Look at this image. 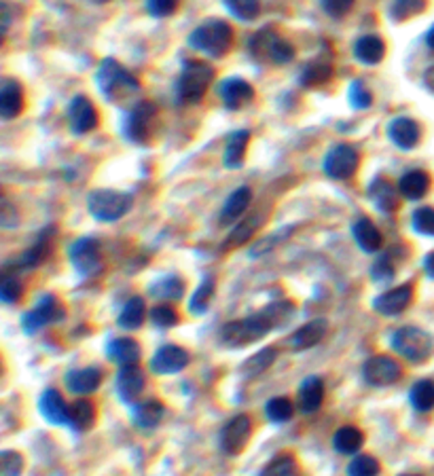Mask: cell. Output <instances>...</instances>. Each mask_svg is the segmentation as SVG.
I'll list each match as a JSON object with an SVG mask.
<instances>
[{"label":"cell","mask_w":434,"mask_h":476,"mask_svg":"<svg viewBox=\"0 0 434 476\" xmlns=\"http://www.w3.org/2000/svg\"><path fill=\"white\" fill-rule=\"evenodd\" d=\"M294 307L288 300H282V303H272L267 305L265 309L255 313V316L244 318V320H236L225 324L221 330V339L225 346L229 347H244L248 343H255L265 337L272 330L280 328L288 318L293 316Z\"/></svg>","instance_id":"1"},{"label":"cell","mask_w":434,"mask_h":476,"mask_svg":"<svg viewBox=\"0 0 434 476\" xmlns=\"http://www.w3.org/2000/svg\"><path fill=\"white\" fill-rule=\"evenodd\" d=\"M96 83L100 93L111 104H130L140 93V81L115 58H104L100 62Z\"/></svg>","instance_id":"2"},{"label":"cell","mask_w":434,"mask_h":476,"mask_svg":"<svg viewBox=\"0 0 434 476\" xmlns=\"http://www.w3.org/2000/svg\"><path fill=\"white\" fill-rule=\"evenodd\" d=\"M188 45L207 58L221 60L234 47V28L225 20H207L188 34Z\"/></svg>","instance_id":"3"},{"label":"cell","mask_w":434,"mask_h":476,"mask_svg":"<svg viewBox=\"0 0 434 476\" xmlns=\"http://www.w3.org/2000/svg\"><path fill=\"white\" fill-rule=\"evenodd\" d=\"M248 53H250V58H253L255 62H259V64L285 66L288 64V62L294 60L297 49H294L293 43L282 39V36L275 33L274 28L267 26L250 36Z\"/></svg>","instance_id":"4"},{"label":"cell","mask_w":434,"mask_h":476,"mask_svg":"<svg viewBox=\"0 0 434 476\" xmlns=\"http://www.w3.org/2000/svg\"><path fill=\"white\" fill-rule=\"evenodd\" d=\"M214 68L207 62L201 60H188L182 66L176 81V100L180 104H198L204 100L207 87L214 83Z\"/></svg>","instance_id":"5"},{"label":"cell","mask_w":434,"mask_h":476,"mask_svg":"<svg viewBox=\"0 0 434 476\" xmlns=\"http://www.w3.org/2000/svg\"><path fill=\"white\" fill-rule=\"evenodd\" d=\"M131 204L134 199L128 193L111 189H98L87 197V210L100 223H115L123 218L131 210Z\"/></svg>","instance_id":"6"},{"label":"cell","mask_w":434,"mask_h":476,"mask_svg":"<svg viewBox=\"0 0 434 476\" xmlns=\"http://www.w3.org/2000/svg\"><path fill=\"white\" fill-rule=\"evenodd\" d=\"M392 347L394 352L400 354L405 360L413 362V365H420V362H426L430 358L434 341L432 337L424 333L421 328L402 327L392 335Z\"/></svg>","instance_id":"7"},{"label":"cell","mask_w":434,"mask_h":476,"mask_svg":"<svg viewBox=\"0 0 434 476\" xmlns=\"http://www.w3.org/2000/svg\"><path fill=\"white\" fill-rule=\"evenodd\" d=\"M157 117V106L150 100H140L123 117V136L134 144H147L150 138V128Z\"/></svg>","instance_id":"8"},{"label":"cell","mask_w":434,"mask_h":476,"mask_svg":"<svg viewBox=\"0 0 434 476\" xmlns=\"http://www.w3.org/2000/svg\"><path fill=\"white\" fill-rule=\"evenodd\" d=\"M358 166H361V155H358V148L352 147V144H335L329 153L324 157L323 170L329 178L333 180H350L358 172Z\"/></svg>","instance_id":"9"},{"label":"cell","mask_w":434,"mask_h":476,"mask_svg":"<svg viewBox=\"0 0 434 476\" xmlns=\"http://www.w3.org/2000/svg\"><path fill=\"white\" fill-rule=\"evenodd\" d=\"M62 318H64V309H62L60 300L55 299L53 294H45V297H41L39 303L34 305V309H30L26 316L22 318V327L28 335H34L39 333L43 327L58 322Z\"/></svg>","instance_id":"10"},{"label":"cell","mask_w":434,"mask_h":476,"mask_svg":"<svg viewBox=\"0 0 434 476\" xmlns=\"http://www.w3.org/2000/svg\"><path fill=\"white\" fill-rule=\"evenodd\" d=\"M362 377L369 386L386 387L402 377V367L390 356H373V358L364 362Z\"/></svg>","instance_id":"11"},{"label":"cell","mask_w":434,"mask_h":476,"mask_svg":"<svg viewBox=\"0 0 434 476\" xmlns=\"http://www.w3.org/2000/svg\"><path fill=\"white\" fill-rule=\"evenodd\" d=\"M100 117L96 106L92 104V100L87 96H74L68 104V125H71L72 134L83 136L90 134L98 128Z\"/></svg>","instance_id":"12"},{"label":"cell","mask_w":434,"mask_h":476,"mask_svg":"<svg viewBox=\"0 0 434 476\" xmlns=\"http://www.w3.org/2000/svg\"><path fill=\"white\" fill-rule=\"evenodd\" d=\"M253 434V422L248 415H236L225 424L221 432V447L227 455H237L246 447L248 438Z\"/></svg>","instance_id":"13"},{"label":"cell","mask_w":434,"mask_h":476,"mask_svg":"<svg viewBox=\"0 0 434 476\" xmlns=\"http://www.w3.org/2000/svg\"><path fill=\"white\" fill-rule=\"evenodd\" d=\"M218 96H221L225 109L227 110H240L244 106H248L255 100V87L248 83L246 79L231 77L221 81L218 85Z\"/></svg>","instance_id":"14"},{"label":"cell","mask_w":434,"mask_h":476,"mask_svg":"<svg viewBox=\"0 0 434 476\" xmlns=\"http://www.w3.org/2000/svg\"><path fill=\"white\" fill-rule=\"evenodd\" d=\"M71 261L81 273L85 275L98 273L100 267H102V259H100V242L93 240V237H81V240L72 243Z\"/></svg>","instance_id":"15"},{"label":"cell","mask_w":434,"mask_h":476,"mask_svg":"<svg viewBox=\"0 0 434 476\" xmlns=\"http://www.w3.org/2000/svg\"><path fill=\"white\" fill-rule=\"evenodd\" d=\"M413 300V286L402 284L396 286L392 290H386L373 300V309L381 316H399L411 305Z\"/></svg>","instance_id":"16"},{"label":"cell","mask_w":434,"mask_h":476,"mask_svg":"<svg viewBox=\"0 0 434 476\" xmlns=\"http://www.w3.org/2000/svg\"><path fill=\"white\" fill-rule=\"evenodd\" d=\"M24 106H26V96H24L20 81L3 79V85H0V117L5 121L17 119L22 115Z\"/></svg>","instance_id":"17"},{"label":"cell","mask_w":434,"mask_h":476,"mask_svg":"<svg viewBox=\"0 0 434 476\" xmlns=\"http://www.w3.org/2000/svg\"><path fill=\"white\" fill-rule=\"evenodd\" d=\"M388 136L400 150H413L421 140V129L413 119L396 117L388 125Z\"/></svg>","instance_id":"18"},{"label":"cell","mask_w":434,"mask_h":476,"mask_svg":"<svg viewBox=\"0 0 434 476\" xmlns=\"http://www.w3.org/2000/svg\"><path fill=\"white\" fill-rule=\"evenodd\" d=\"M399 195H400L399 186H394L388 178H383V176H377L373 183L369 185V199L375 204L377 210L386 212V214L399 210V205H400Z\"/></svg>","instance_id":"19"},{"label":"cell","mask_w":434,"mask_h":476,"mask_svg":"<svg viewBox=\"0 0 434 476\" xmlns=\"http://www.w3.org/2000/svg\"><path fill=\"white\" fill-rule=\"evenodd\" d=\"M188 362V354L178 346H163L150 360V367L157 375H174L182 371Z\"/></svg>","instance_id":"20"},{"label":"cell","mask_w":434,"mask_h":476,"mask_svg":"<svg viewBox=\"0 0 434 476\" xmlns=\"http://www.w3.org/2000/svg\"><path fill=\"white\" fill-rule=\"evenodd\" d=\"M144 373L136 365L121 367L117 373V394L123 403H134L144 390Z\"/></svg>","instance_id":"21"},{"label":"cell","mask_w":434,"mask_h":476,"mask_svg":"<svg viewBox=\"0 0 434 476\" xmlns=\"http://www.w3.org/2000/svg\"><path fill=\"white\" fill-rule=\"evenodd\" d=\"M333 79V64L331 60H326L320 55V58L307 62V64L301 68L299 74V83L304 90H316V87H323L329 83Z\"/></svg>","instance_id":"22"},{"label":"cell","mask_w":434,"mask_h":476,"mask_svg":"<svg viewBox=\"0 0 434 476\" xmlns=\"http://www.w3.org/2000/svg\"><path fill=\"white\" fill-rule=\"evenodd\" d=\"M250 204H253V191H250L248 186H240V189H236L227 197V202H225L221 210V216H218V223L221 224L240 223V218L246 214Z\"/></svg>","instance_id":"23"},{"label":"cell","mask_w":434,"mask_h":476,"mask_svg":"<svg viewBox=\"0 0 434 476\" xmlns=\"http://www.w3.org/2000/svg\"><path fill=\"white\" fill-rule=\"evenodd\" d=\"M354 58L367 66L381 64L386 58V43L377 34H364L354 43Z\"/></svg>","instance_id":"24"},{"label":"cell","mask_w":434,"mask_h":476,"mask_svg":"<svg viewBox=\"0 0 434 476\" xmlns=\"http://www.w3.org/2000/svg\"><path fill=\"white\" fill-rule=\"evenodd\" d=\"M326 335V322L324 320H312L301 327L299 330H294L288 339V347L294 349V352H304V349H310L313 346H318L323 341V337Z\"/></svg>","instance_id":"25"},{"label":"cell","mask_w":434,"mask_h":476,"mask_svg":"<svg viewBox=\"0 0 434 476\" xmlns=\"http://www.w3.org/2000/svg\"><path fill=\"white\" fill-rule=\"evenodd\" d=\"M432 180L424 170H411L407 174H402L399 180V191L405 199H411V202H418V199H424L430 191Z\"/></svg>","instance_id":"26"},{"label":"cell","mask_w":434,"mask_h":476,"mask_svg":"<svg viewBox=\"0 0 434 476\" xmlns=\"http://www.w3.org/2000/svg\"><path fill=\"white\" fill-rule=\"evenodd\" d=\"M41 413L47 422H52L55 425H64L68 424V417H71V406L64 403L62 394L58 390H47L41 396Z\"/></svg>","instance_id":"27"},{"label":"cell","mask_w":434,"mask_h":476,"mask_svg":"<svg viewBox=\"0 0 434 476\" xmlns=\"http://www.w3.org/2000/svg\"><path fill=\"white\" fill-rule=\"evenodd\" d=\"M352 235H354V240L358 246H361L364 252H377V250L381 248L383 243V237L380 233V229L375 227L373 223L369 221V218H356L354 224H352Z\"/></svg>","instance_id":"28"},{"label":"cell","mask_w":434,"mask_h":476,"mask_svg":"<svg viewBox=\"0 0 434 476\" xmlns=\"http://www.w3.org/2000/svg\"><path fill=\"white\" fill-rule=\"evenodd\" d=\"M100 381H102V371L98 367L81 368V371H71L66 375L68 390L74 394H92L98 390Z\"/></svg>","instance_id":"29"},{"label":"cell","mask_w":434,"mask_h":476,"mask_svg":"<svg viewBox=\"0 0 434 476\" xmlns=\"http://www.w3.org/2000/svg\"><path fill=\"white\" fill-rule=\"evenodd\" d=\"M106 354H109V358L112 362H117L119 367H131V365H138V360H140V346H138L134 339L121 337V339H115L109 343Z\"/></svg>","instance_id":"30"},{"label":"cell","mask_w":434,"mask_h":476,"mask_svg":"<svg viewBox=\"0 0 434 476\" xmlns=\"http://www.w3.org/2000/svg\"><path fill=\"white\" fill-rule=\"evenodd\" d=\"M324 400V384L320 377H307L299 387V409L316 413Z\"/></svg>","instance_id":"31"},{"label":"cell","mask_w":434,"mask_h":476,"mask_svg":"<svg viewBox=\"0 0 434 476\" xmlns=\"http://www.w3.org/2000/svg\"><path fill=\"white\" fill-rule=\"evenodd\" d=\"M250 142V131L240 129L236 134L229 136L227 147H225V166L229 170H237L244 164V157H246V148Z\"/></svg>","instance_id":"32"},{"label":"cell","mask_w":434,"mask_h":476,"mask_svg":"<svg viewBox=\"0 0 434 476\" xmlns=\"http://www.w3.org/2000/svg\"><path fill=\"white\" fill-rule=\"evenodd\" d=\"M163 413H166V409H163V403H159V400H155V398H149V400H144V403L136 405L134 424L142 430H153L155 425H159V422L163 419Z\"/></svg>","instance_id":"33"},{"label":"cell","mask_w":434,"mask_h":476,"mask_svg":"<svg viewBox=\"0 0 434 476\" xmlns=\"http://www.w3.org/2000/svg\"><path fill=\"white\" fill-rule=\"evenodd\" d=\"M333 444H335V451L343 455H356L361 447L364 444V434L354 425H345V428H339L333 436Z\"/></svg>","instance_id":"34"},{"label":"cell","mask_w":434,"mask_h":476,"mask_svg":"<svg viewBox=\"0 0 434 476\" xmlns=\"http://www.w3.org/2000/svg\"><path fill=\"white\" fill-rule=\"evenodd\" d=\"M261 216L256 214V216H248V218H244V221H240L236 224V229L231 231L227 240H225L223 243V250H234L237 246H244V243H246L250 237L255 235V231L261 227Z\"/></svg>","instance_id":"35"},{"label":"cell","mask_w":434,"mask_h":476,"mask_svg":"<svg viewBox=\"0 0 434 476\" xmlns=\"http://www.w3.org/2000/svg\"><path fill=\"white\" fill-rule=\"evenodd\" d=\"M150 297L159 299V300H178L185 292V281H182L178 275H166V278L157 280L155 284H150L149 288Z\"/></svg>","instance_id":"36"},{"label":"cell","mask_w":434,"mask_h":476,"mask_svg":"<svg viewBox=\"0 0 434 476\" xmlns=\"http://www.w3.org/2000/svg\"><path fill=\"white\" fill-rule=\"evenodd\" d=\"M93 422H96V406H93L92 400L81 398L71 406V417H68L71 428L83 432V430H90Z\"/></svg>","instance_id":"37"},{"label":"cell","mask_w":434,"mask_h":476,"mask_svg":"<svg viewBox=\"0 0 434 476\" xmlns=\"http://www.w3.org/2000/svg\"><path fill=\"white\" fill-rule=\"evenodd\" d=\"M144 316H147V307H144V300L140 297H131L128 303H125L121 316H119V327L125 330H136L142 327Z\"/></svg>","instance_id":"38"},{"label":"cell","mask_w":434,"mask_h":476,"mask_svg":"<svg viewBox=\"0 0 434 476\" xmlns=\"http://www.w3.org/2000/svg\"><path fill=\"white\" fill-rule=\"evenodd\" d=\"M47 254H49V229L45 231V233L39 235V242H36L34 246H30L26 252H24L20 259L15 261V265L22 269H34L47 259Z\"/></svg>","instance_id":"39"},{"label":"cell","mask_w":434,"mask_h":476,"mask_svg":"<svg viewBox=\"0 0 434 476\" xmlns=\"http://www.w3.org/2000/svg\"><path fill=\"white\" fill-rule=\"evenodd\" d=\"M411 405L415 411L420 413H428L434 409V381L432 379H421L411 387Z\"/></svg>","instance_id":"40"},{"label":"cell","mask_w":434,"mask_h":476,"mask_svg":"<svg viewBox=\"0 0 434 476\" xmlns=\"http://www.w3.org/2000/svg\"><path fill=\"white\" fill-rule=\"evenodd\" d=\"M426 0H390L388 14L394 22H407L411 17L424 14Z\"/></svg>","instance_id":"41"},{"label":"cell","mask_w":434,"mask_h":476,"mask_svg":"<svg viewBox=\"0 0 434 476\" xmlns=\"http://www.w3.org/2000/svg\"><path fill=\"white\" fill-rule=\"evenodd\" d=\"M259 476H304L299 470V463L293 455H278L275 460L267 463L265 468L261 470Z\"/></svg>","instance_id":"42"},{"label":"cell","mask_w":434,"mask_h":476,"mask_svg":"<svg viewBox=\"0 0 434 476\" xmlns=\"http://www.w3.org/2000/svg\"><path fill=\"white\" fill-rule=\"evenodd\" d=\"M223 5L242 22H253L261 14V0H223Z\"/></svg>","instance_id":"43"},{"label":"cell","mask_w":434,"mask_h":476,"mask_svg":"<svg viewBox=\"0 0 434 476\" xmlns=\"http://www.w3.org/2000/svg\"><path fill=\"white\" fill-rule=\"evenodd\" d=\"M275 356H278V352H275L274 347H265V349H261L259 354H255L253 358H248L246 362H244L242 373L246 375V377H256V375L265 373L267 368L272 367L274 362H275Z\"/></svg>","instance_id":"44"},{"label":"cell","mask_w":434,"mask_h":476,"mask_svg":"<svg viewBox=\"0 0 434 476\" xmlns=\"http://www.w3.org/2000/svg\"><path fill=\"white\" fill-rule=\"evenodd\" d=\"M293 411H294L293 403L288 398H285V396L272 398L267 403V409H265L267 419H269V422H274V424L288 422V419L293 417Z\"/></svg>","instance_id":"45"},{"label":"cell","mask_w":434,"mask_h":476,"mask_svg":"<svg viewBox=\"0 0 434 476\" xmlns=\"http://www.w3.org/2000/svg\"><path fill=\"white\" fill-rule=\"evenodd\" d=\"M381 466L373 455H356L348 466V476H380Z\"/></svg>","instance_id":"46"},{"label":"cell","mask_w":434,"mask_h":476,"mask_svg":"<svg viewBox=\"0 0 434 476\" xmlns=\"http://www.w3.org/2000/svg\"><path fill=\"white\" fill-rule=\"evenodd\" d=\"M348 98H350V104L354 106L356 110H367V109H371V106H373V93L369 91V87L364 85V81H361V79L352 81Z\"/></svg>","instance_id":"47"},{"label":"cell","mask_w":434,"mask_h":476,"mask_svg":"<svg viewBox=\"0 0 434 476\" xmlns=\"http://www.w3.org/2000/svg\"><path fill=\"white\" fill-rule=\"evenodd\" d=\"M411 223L420 235L434 237V208H430V205H421V208L415 210Z\"/></svg>","instance_id":"48"},{"label":"cell","mask_w":434,"mask_h":476,"mask_svg":"<svg viewBox=\"0 0 434 476\" xmlns=\"http://www.w3.org/2000/svg\"><path fill=\"white\" fill-rule=\"evenodd\" d=\"M214 294V278L212 275H207V278L201 281V286L195 290V294L191 297V311L193 313H204L207 309V305H210V299Z\"/></svg>","instance_id":"49"},{"label":"cell","mask_w":434,"mask_h":476,"mask_svg":"<svg viewBox=\"0 0 434 476\" xmlns=\"http://www.w3.org/2000/svg\"><path fill=\"white\" fill-rule=\"evenodd\" d=\"M150 322L159 328H172L180 322V316L172 305H157L150 311Z\"/></svg>","instance_id":"50"},{"label":"cell","mask_w":434,"mask_h":476,"mask_svg":"<svg viewBox=\"0 0 434 476\" xmlns=\"http://www.w3.org/2000/svg\"><path fill=\"white\" fill-rule=\"evenodd\" d=\"M0 470H3V476H22L24 457L17 451H3L0 453Z\"/></svg>","instance_id":"51"},{"label":"cell","mask_w":434,"mask_h":476,"mask_svg":"<svg viewBox=\"0 0 434 476\" xmlns=\"http://www.w3.org/2000/svg\"><path fill=\"white\" fill-rule=\"evenodd\" d=\"M178 5L180 0H147V11L150 17L161 20V17L174 15L178 11Z\"/></svg>","instance_id":"52"},{"label":"cell","mask_w":434,"mask_h":476,"mask_svg":"<svg viewBox=\"0 0 434 476\" xmlns=\"http://www.w3.org/2000/svg\"><path fill=\"white\" fill-rule=\"evenodd\" d=\"M354 3L356 0H320L324 14L335 17V20H339V17H343V15H348L350 11L354 9Z\"/></svg>","instance_id":"53"},{"label":"cell","mask_w":434,"mask_h":476,"mask_svg":"<svg viewBox=\"0 0 434 476\" xmlns=\"http://www.w3.org/2000/svg\"><path fill=\"white\" fill-rule=\"evenodd\" d=\"M22 281L17 278H5L3 284H0V299H3L5 303H15V300L22 297Z\"/></svg>","instance_id":"54"},{"label":"cell","mask_w":434,"mask_h":476,"mask_svg":"<svg viewBox=\"0 0 434 476\" xmlns=\"http://www.w3.org/2000/svg\"><path fill=\"white\" fill-rule=\"evenodd\" d=\"M371 275H373V280H377V281L392 280L394 265H392V261H390V256H381V259L377 261L373 267H371Z\"/></svg>","instance_id":"55"},{"label":"cell","mask_w":434,"mask_h":476,"mask_svg":"<svg viewBox=\"0 0 434 476\" xmlns=\"http://www.w3.org/2000/svg\"><path fill=\"white\" fill-rule=\"evenodd\" d=\"M0 224H3L5 229H14L20 224V216H17V212H14V205L7 202V197H3V204H0Z\"/></svg>","instance_id":"56"},{"label":"cell","mask_w":434,"mask_h":476,"mask_svg":"<svg viewBox=\"0 0 434 476\" xmlns=\"http://www.w3.org/2000/svg\"><path fill=\"white\" fill-rule=\"evenodd\" d=\"M424 85H426L430 91H434V64L428 66V71L424 72Z\"/></svg>","instance_id":"57"},{"label":"cell","mask_w":434,"mask_h":476,"mask_svg":"<svg viewBox=\"0 0 434 476\" xmlns=\"http://www.w3.org/2000/svg\"><path fill=\"white\" fill-rule=\"evenodd\" d=\"M424 267H426V271L428 275H430V278H434V252H430L426 256V261H424Z\"/></svg>","instance_id":"58"},{"label":"cell","mask_w":434,"mask_h":476,"mask_svg":"<svg viewBox=\"0 0 434 476\" xmlns=\"http://www.w3.org/2000/svg\"><path fill=\"white\" fill-rule=\"evenodd\" d=\"M426 45L430 47L432 52H434V26H432V28L428 30V33H426Z\"/></svg>","instance_id":"59"},{"label":"cell","mask_w":434,"mask_h":476,"mask_svg":"<svg viewBox=\"0 0 434 476\" xmlns=\"http://www.w3.org/2000/svg\"><path fill=\"white\" fill-rule=\"evenodd\" d=\"M93 5H104V3H111V0H92Z\"/></svg>","instance_id":"60"},{"label":"cell","mask_w":434,"mask_h":476,"mask_svg":"<svg viewBox=\"0 0 434 476\" xmlns=\"http://www.w3.org/2000/svg\"><path fill=\"white\" fill-rule=\"evenodd\" d=\"M400 476H418V474H400Z\"/></svg>","instance_id":"61"}]
</instances>
